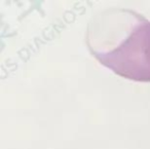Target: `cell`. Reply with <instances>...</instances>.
Here are the masks:
<instances>
[{
  "label": "cell",
  "instance_id": "obj_1",
  "mask_svg": "<svg viewBox=\"0 0 150 149\" xmlns=\"http://www.w3.org/2000/svg\"><path fill=\"white\" fill-rule=\"evenodd\" d=\"M86 43L93 56L113 72L150 81V21L127 9H108L88 23Z\"/></svg>",
  "mask_w": 150,
  "mask_h": 149
}]
</instances>
